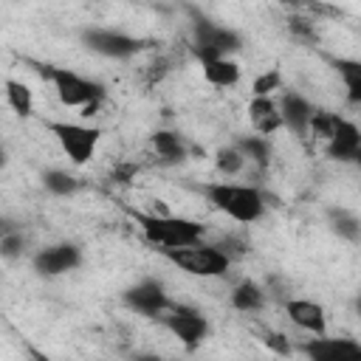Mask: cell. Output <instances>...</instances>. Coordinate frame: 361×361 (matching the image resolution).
<instances>
[{"instance_id": "ffe728a7", "label": "cell", "mask_w": 361, "mask_h": 361, "mask_svg": "<svg viewBox=\"0 0 361 361\" xmlns=\"http://www.w3.org/2000/svg\"><path fill=\"white\" fill-rule=\"evenodd\" d=\"M234 144L243 149L248 166H254L259 175L268 172L271 166V158H274V147H271V138L268 135H259V133H245V135H237Z\"/></svg>"}, {"instance_id": "4dcf8cb0", "label": "cell", "mask_w": 361, "mask_h": 361, "mask_svg": "<svg viewBox=\"0 0 361 361\" xmlns=\"http://www.w3.org/2000/svg\"><path fill=\"white\" fill-rule=\"evenodd\" d=\"M138 172V166H133V164H121L118 169H113V180L116 183H130V178Z\"/></svg>"}, {"instance_id": "d6a6232c", "label": "cell", "mask_w": 361, "mask_h": 361, "mask_svg": "<svg viewBox=\"0 0 361 361\" xmlns=\"http://www.w3.org/2000/svg\"><path fill=\"white\" fill-rule=\"evenodd\" d=\"M355 166H358V169H361V152H358V158H355Z\"/></svg>"}, {"instance_id": "52a82bcc", "label": "cell", "mask_w": 361, "mask_h": 361, "mask_svg": "<svg viewBox=\"0 0 361 361\" xmlns=\"http://www.w3.org/2000/svg\"><path fill=\"white\" fill-rule=\"evenodd\" d=\"M79 42L104 59H116V62H127L133 56H138L141 51H147L152 42L144 37H135L130 31L121 28H107V25H87L79 31Z\"/></svg>"}, {"instance_id": "1f68e13d", "label": "cell", "mask_w": 361, "mask_h": 361, "mask_svg": "<svg viewBox=\"0 0 361 361\" xmlns=\"http://www.w3.org/2000/svg\"><path fill=\"white\" fill-rule=\"evenodd\" d=\"M353 313H355V316L361 319V290H358V293L353 296Z\"/></svg>"}, {"instance_id": "5b68a950", "label": "cell", "mask_w": 361, "mask_h": 361, "mask_svg": "<svg viewBox=\"0 0 361 361\" xmlns=\"http://www.w3.org/2000/svg\"><path fill=\"white\" fill-rule=\"evenodd\" d=\"M169 265H175L178 271H183L186 276H197V279H217L226 276L228 268L234 265V259L217 245V243H192V245H180V248H161L158 251Z\"/></svg>"}, {"instance_id": "d4e9b609", "label": "cell", "mask_w": 361, "mask_h": 361, "mask_svg": "<svg viewBox=\"0 0 361 361\" xmlns=\"http://www.w3.org/2000/svg\"><path fill=\"white\" fill-rule=\"evenodd\" d=\"M25 245H28V240H25L23 228L3 226V234H0V257H3L6 262H17V259H23Z\"/></svg>"}, {"instance_id": "2e32d148", "label": "cell", "mask_w": 361, "mask_h": 361, "mask_svg": "<svg viewBox=\"0 0 361 361\" xmlns=\"http://www.w3.org/2000/svg\"><path fill=\"white\" fill-rule=\"evenodd\" d=\"M149 147L158 155V161H164V164H180L189 158V144L178 130H166V127L155 130L149 135Z\"/></svg>"}, {"instance_id": "9a60e30c", "label": "cell", "mask_w": 361, "mask_h": 361, "mask_svg": "<svg viewBox=\"0 0 361 361\" xmlns=\"http://www.w3.org/2000/svg\"><path fill=\"white\" fill-rule=\"evenodd\" d=\"M248 124L259 135H274V133L285 130L276 96H251V102H248Z\"/></svg>"}, {"instance_id": "3957f363", "label": "cell", "mask_w": 361, "mask_h": 361, "mask_svg": "<svg viewBox=\"0 0 361 361\" xmlns=\"http://www.w3.org/2000/svg\"><path fill=\"white\" fill-rule=\"evenodd\" d=\"M39 76L54 87L56 99L62 107H73V110H82V116H93L99 110V104L104 102L107 90L99 79L87 76V73H79L73 68H62V65H37Z\"/></svg>"}, {"instance_id": "d6986e66", "label": "cell", "mask_w": 361, "mask_h": 361, "mask_svg": "<svg viewBox=\"0 0 361 361\" xmlns=\"http://www.w3.org/2000/svg\"><path fill=\"white\" fill-rule=\"evenodd\" d=\"M200 73H203L206 85H212V87H220V90H226V87H234V85L240 82V76H243V71H240V65L234 62V56L203 59V62H200Z\"/></svg>"}, {"instance_id": "e0dca14e", "label": "cell", "mask_w": 361, "mask_h": 361, "mask_svg": "<svg viewBox=\"0 0 361 361\" xmlns=\"http://www.w3.org/2000/svg\"><path fill=\"white\" fill-rule=\"evenodd\" d=\"M228 302H231V307L237 313H259L268 305V290L257 279H240L231 288Z\"/></svg>"}, {"instance_id": "30bf717a", "label": "cell", "mask_w": 361, "mask_h": 361, "mask_svg": "<svg viewBox=\"0 0 361 361\" xmlns=\"http://www.w3.org/2000/svg\"><path fill=\"white\" fill-rule=\"evenodd\" d=\"M169 302L172 299L166 293V285L158 276H144L121 290V305L130 313H135L141 319H152V322L169 307Z\"/></svg>"}, {"instance_id": "7a4b0ae2", "label": "cell", "mask_w": 361, "mask_h": 361, "mask_svg": "<svg viewBox=\"0 0 361 361\" xmlns=\"http://www.w3.org/2000/svg\"><path fill=\"white\" fill-rule=\"evenodd\" d=\"M200 195L212 209H217L220 214H226L240 226H251L262 220L268 209V200L257 183H237L234 178L209 180L200 186Z\"/></svg>"}, {"instance_id": "836d02e7", "label": "cell", "mask_w": 361, "mask_h": 361, "mask_svg": "<svg viewBox=\"0 0 361 361\" xmlns=\"http://www.w3.org/2000/svg\"><path fill=\"white\" fill-rule=\"evenodd\" d=\"M282 3H288V6H290V3H293V0H282Z\"/></svg>"}, {"instance_id": "44dd1931", "label": "cell", "mask_w": 361, "mask_h": 361, "mask_svg": "<svg viewBox=\"0 0 361 361\" xmlns=\"http://www.w3.org/2000/svg\"><path fill=\"white\" fill-rule=\"evenodd\" d=\"M324 220H327L330 231L338 240H344V243H358L361 240V217L353 209L333 203V206L324 209Z\"/></svg>"}, {"instance_id": "5bb4252c", "label": "cell", "mask_w": 361, "mask_h": 361, "mask_svg": "<svg viewBox=\"0 0 361 361\" xmlns=\"http://www.w3.org/2000/svg\"><path fill=\"white\" fill-rule=\"evenodd\" d=\"M285 313L288 319L302 330V333H310V336H324L327 333V310L322 302L316 299H305V296H288L285 299Z\"/></svg>"}, {"instance_id": "83f0119b", "label": "cell", "mask_w": 361, "mask_h": 361, "mask_svg": "<svg viewBox=\"0 0 361 361\" xmlns=\"http://www.w3.org/2000/svg\"><path fill=\"white\" fill-rule=\"evenodd\" d=\"M259 341H262L271 353H276V355H290V353H296V344H293L285 333H279V330H265Z\"/></svg>"}, {"instance_id": "f1b7e54d", "label": "cell", "mask_w": 361, "mask_h": 361, "mask_svg": "<svg viewBox=\"0 0 361 361\" xmlns=\"http://www.w3.org/2000/svg\"><path fill=\"white\" fill-rule=\"evenodd\" d=\"M217 245L237 262V259H243L248 251H251V245H248V240H243V237H237V234H226V237H220L217 240Z\"/></svg>"}, {"instance_id": "8fae6325", "label": "cell", "mask_w": 361, "mask_h": 361, "mask_svg": "<svg viewBox=\"0 0 361 361\" xmlns=\"http://www.w3.org/2000/svg\"><path fill=\"white\" fill-rule=\"evenodd\" d=\"M296 353H302L310 361H355L361 358V341L355 338H336V336H310L302 344H296Z\"/></svg>"}, {"instance_id": "ba28073f", "label": "cell", "mask_w": 361, "mask_h": 361, "mask_svg": "<svg viewBox=\"0 0 361 361\" xmlns=\"http://www.w3.org/2000/svg\"><path fill=\"white\" fill-rule=\"evenodd\" d=\"M172 338H178L189 353H195L212 333L209 316L197 307V305H186V302H169V307L155 319Z\"/></svg>"}, {"instance_id": "cb8c5ba5", "label": "cell", "mask_w": 361, "mask_h": 361, "mask_svg": "<svg viewBox=\"0 0 361 361\" xmlns=\"http://www.w3.org/2000/svg\"><path fill=\"white\" fill-rule=\"evenodd\" d=\"M6 104H8L20 118H28V116H34V90H31L25 82L8 76V79H6Z\"/></svg>"}, {"instance_id": "4fadbf2b", "label": "cell", "mask_w": 361, "mask_h": 361, "mask_svg": "<svg viewBox=\"0 0 361 361\" xmlns=\"http://www.w3.org/2000/svg\"><path fill=\"white\" fill-rule=\"evenodd\" d=\"M358 152H361V127L353 118L338 116L333 135L324 141V155L336 164H355Z\"/></svg>"}, {"instance_id": "484cf974", "label": "cell", "mask_w": 361, "mask_h": 361, "mask_svg": "<svg viewBox=\"0 0 361 361\" xmlns=\"http://www.w3.org/2000/svg\"><path fill=\"white\" fill-rule=\"evenodd\" d=\"M338 116H341V113H333V110L316 107L313 121H310V138H316V141H322V144H324V141L333 135V130H336V124H338Z\"/></svg>"}, {"instance_id": "603a6c76", "label": "cell", "mask_w": 361, "mask_h": 361, "mask_svg": "<svg viewBox=\"0 0 361 361\" xmlns=\"http://www.w3.org/2000/svg\"><path fill=\"white\" fill-rule=\"evenodd\" d=\"M245 164H248V161H245L243 149H240L234 141L214 149V169H217L220 178H240L243 169H245Z\"/></svg>"}, {"instance_id": "4316f807", "label": "cell", "mask_w": 361, "mask_h": 361, "mask_svg": "<svg viewBox=\"0 0 361 361\" xmlns=\"http://www.w3.org/2000/svg\"><path fill=\"white\" fill-rule=\"evenodd\" d=\"M276 90H282V73L276 68L262 71L254 82H251V96H274Z\"/></svg>"}, {"instance_id": "9c48e42d", "label": "cell", "mask_w": 361, "mask_h": 361, "mask_svg": "<svg viewBox=\"0 0 361 361\" xmlns=\"http://www.w3.org/2000/svg\"><path fill=\"white\" fill-rule=\"evenodd\" d=\"M82 262H85V251L73 240L48 243V245H42V248H37L31 254V271L37 276H45V279H56V276L73 274L76 268H82Z\"/></svg>"}, {"instance_id": "ac0fdd59", "label": "cell", "mask_w": 361, "mask_h": 361, "mask_svg": "<svg viewBox=\"0 0 361 361\" xmlns=\"http://www.w3.org/2000/svg\"><path fill=\"white\" fill-rule=\"evenodd\" d=\"M330 65H333L336 76L341 79L347 104L361 107V59H353V56H330Z\"/></svg>"}, {"instance_id": "6da1fadb", "label": "cell", "mask_w": 361, "mask_h": 361, "mask_svg": "<svg viewBox=\"0 0 361 361\" xmlns=\"http://www.w3.org/2000/svg\"><path fill=\"white\" fill-rule=\"evenodd\" d=\"M124 212L138 226L144 243H149L155 251L200 243V240H206V231H209V226L195 217H178V214H166V212L158 214V212H144V209H133V206H124Z\"/></svg>"}, {"instance_id": "277c9868", "label": "cell", "mask_w": 361, "mask_h": 361, "mask_svg": "<svg viewBox=\"0 0 361 361\" xmlns=\"http://www.w3.org/2000/svg\"><path fill=\"white\" fill-rule=\"evenodd\" d=\"M192 14V37H189V51L197 62L203 59H217V56H234L243 51L245 39L237 28L212 20L209 14H200L197 8H189Z\"/></svg>"}, {"instance_id": "f546056e", "label": "cell", "mask_w": 361, "mask_h": 361, "mask_svg": "<svg viewBox=\"0 0 361 361\" xmlns=\"http://www.w3.org/2000/svg\"><path fill=\"white\" fill-rule=\"evenodd\" d=\"M288 31H290V37L305 39V42H313V39L319 37L313 20H307V17H290V20H288Z\"/></svg>"}, {"instance_id": "7c38bea8", "label": "cell", "mask_w": 361, "mask_h": 361, "mask_svg": "<svg viewBox=\"0 0 361 361\" xmlns=\"http://www.w3.org/2000/svg\"><path fill=\"white\" fill-rule=\"evenodd\" d=\"M276 102H279V113H282L285 130H288L290 135L302 138V141L310 138V121H313L316 104H313L305 93H299V90H285V87H282V93L276 96Z\"/></svg>"}, {"instance_id": "7402d4cb", "label": "cell", "mask_w": 361, "mask_h": 361, "mask_svg": "<svg viewBox=\"0 0 361 361\" xmlns=\"http://www.w3.org/2000/svg\"><path fill=\"white\" fill-rule=\"evenodd\" d=\"M42 189L54 197H71L82 189V178L71 169H62V166H48L42 172Z\"/></svg>"}, {"instance_id": "8992f818", "label": "cell", "mask_w": 361, "mask_h": 361, "mask_svg": "<svg viewBox=\"0 0 361 361\" xmlns=\"http://www.w3.org/2000/svg\"><path fill=\"white\" fill-rule=\"evenodd\" d=\"M48 133L56 138L62 155L71 161V166H87L96 152L99 144L104 138V130L96 124H85V121H45Z\"/></svg>"}]
</instances>
